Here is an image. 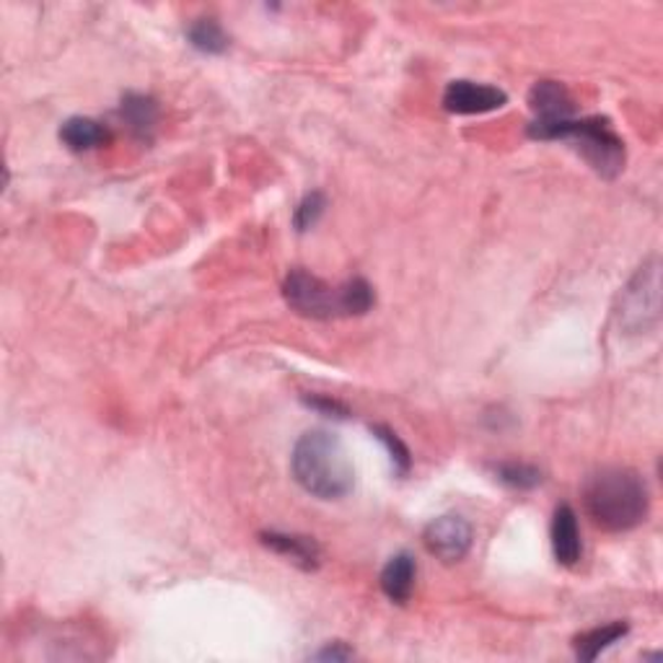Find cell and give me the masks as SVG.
Here are the masks:
<instances>
[{"mask_svg": "<svg viewBox=\"0 0 663 663\" xmlns=\"http://www.w3.org/2000/svg\"><path fill=\"white\" fill-rule=\"evenodd\" d=\"M259 542L268 547V550L280 554V558L299 565L301 571H316V568H319L322 550L312 537L285 535V531H262V535H259Z\"/></svg>", "mask_w": 663, "mask_h": 663, "instance_id": "9c48e42d", "label": "cell"}, {"mask_svg": "<svg viewBox=\"0 0 663 663\" xmlns=\"http://www.w3.org/2000/svg\"><path fill=\"white\" fill-rule=\"evenodd\" d=\"M627 632H630V625L627 622H609L602 627H594V630L581 632L578 638L573 640L575 655L581 661H596L604 651H609L611 645H617Z\"/></svg>", "mask_w": 663, "mask_h": 663, "instance_id": "5bb4252c", "label": "cell"}, {"mask_svg": "<svg viewBox=\"0 0 663 663\" xmlns=\"http://www.w3.org/2000/svg\"><path fill=\"white\" fill-rule=\"evenodd\" d=\"M120 120L141 141H150L158 125V104L146 93H127L120 104Z\"/></svg>", "mask_w": 663, "mask_h": 663, "instance_id": "7c38bea8", "label": "cell"}, {"mask_svg": "<svg viewBox=\"0 0 663 663\" xmlns=\"http://www.w3.org/2000/svg\"><path fill=\"white\" fill-rule=\"evenodd\" d=\"M60 141L74 154H86V150L102 148L110 143V127L91 117H70L63 122Z\"/></svg>", "mask_w": 663, "mask_h": 663, "instance_id": "4fadbf2b", "label": "cell"}, {"mask_svg": "<svg viewBox=\"0 0 663 663\" xmlns=\"http://www.w3.org/2000/svg\"><path fill=\"white\" fill-rule=\"evenodd\" d=\"M550 537H552L554 560H558L562 568L578 565L581 554H583L578 516H575V510L568 506V503H562V506H558V510H554Z\"/></svg>", "mask_w": 663, "mask_h": 663, "instance_id": "ba28073f", "label": "cell"}, {"mask_svg": "<svg viewBox=\"0 0 663 663\" xmlns=\"http://www.w3.org/2000/svg\"><path fill=\"white\" fill-rule=\"evenodd\" d=\"M304 405L316 409V413L322 415H329V417H340V420H345V417L350 415V409L342 405V402L332 400V396H324V394H314V396H304Z\"/></svg>", "mask_w": 663, "mask_h": 663, "instance_id": "d6986e66", "label": "cell"}, {"mask_svg": "<svg viewBox=\"0 0 663 663\" xmlns=\"http://www.w3.org/2000/svg\"><path fill=\"white\" fill-rule=\"evenodd\" d=\"M495 477L514 490H535L542 485V472L524 461H503L495 467Z\"/></svg>", "mask_w": 663, "mask_h": 663, "instance_id": "2e32d148", "label": "cell"}, {"mask_svg": "<svg viewBox=\"0 0 663 663\" xmlns=\"http://www.w3.org/2000/svg\"><path fill=\"white\" fill-rule=\"evenodd\" d=\"M283 295L295 314L319 322L363 316L377 304V293H373L369 280L352 278L342 285H329L306 270L288 272Z\"/></svg>", "mask_w": 663, "mask_h": 663, "instance_id": "3957f363", "label": "cell"}, {"mask_svg": "<svg viewBox=\"0 0 663 663\" xmlns=\"http://www.w3.org/2000/svg\"><path fill=\"white\" fill-rule=\"evenodd\" d=\"M352 655H356V651H352V648H348L345 643H329V645H324L322 651H316L312 659H316V661H350Z\"/></svg>", "mask_w": 663, "mask_h": 663, "instance_id": "ffe728a7", "label": "cell"}, {"mask_svg": "<svg viewBox=\"0 0 663 663\" xmlns=\"http://www.w3.org/2000/svg\"><path fill=\"white\" fill-rule=\"evenodd\" d=\"M291 470L295 482L319 501H340L356 482L348 451L329 430H308L295 441Z\"/></svg>", "mask_w": 663, "mask_h": 663, "instance_id": "7a4b0ae2", "label": "cell"}, {"mask_svg": "<svg viewBox=\"0 0 663 663\" xmlns=\"http://www.w3.org/2000/svg\"><path fill=\"white\" fill-rule=\"evenodd\" d=\"M327 211V198H324L322 192H308L304 200H301L299 207H295L293 213V223L299 231H308L314 228L319 218Z\"/></svg>", "mask_w": 663, "mask_h": 663, "instance_id": "ac0fdd59", "label": "cell"}, {"mask_svg": "<svg viewBox=\"0 0 663 663\" xmlns=\"http://www.w3.org/2000/svg\"><path fill=\"white\" fill-rule=\"evenodd\" d=\"M474 531L472 524L464 516L446 514L438 516L425 526L423 531V544L434 558L441 562H459L464 560L472 550Z\"/></svg>", "mask_w": 663, "mask_h": 663, "instance_id": "8992f818", "label": "cell"}, {"mask_svg": "<svg viewBox=\"0 0 663 663\" xmlns=\"http://www.w3.org/2000/svg\"><path fill=\"white\" fill-rule=\"evenodd\" d=\"M371 434L386 446L394 472L400 474V477H405V474L409 472V467H413V457H409V449L405 446V441H402V438L396 436L392 428H386V425H371Z\"/></svg>", "mask_w": 663, "mask_h": 663, "instance_id": "e0dca14e", "label": "cell"}, {"mask_svg": "<svg viewBox=\"0 0 663 663\" xmlns=\"http://www.w3.org/2000/svg\"><path fill=\"white\" fill-rule=\"evenodd\" d=\"M529 135L537 141H571L583 161L604 179H615L625 169V141L604 117L531 122Z\"/></svg>", "mask_w": 663, "mask_h": 663, "instance_id": "277c9868", "label": "cell"}, {"mask_svg": "<svg viewBox=\"0 0 663 663\" xmlns=\"http://www.w3.org/2000/svg\"><path fill=\"white\" fill-rule=\"evenodd\" d=\"M583 506L591 521L609 535L638 529L651 510L645 480L627 467H604L583 485Z\"/></svg>", "mask_w": 663, "mask_h": 663, "instance_id": "6da1fadb", "label": "cell"}, {"mask_svg": "<svg viewBox=\"0 0 663 663\" xmlns=\"http://www.w3.org/2000/svg\"><path fill=\"white\" fill-rule=\"evenodd\" d=\"M661 316V262L651 257L619 295L617 319L625 335H643Z\"/></svg>", "mask_w": 663, "mask_h": 663, "instance_id": "5b68a950", "label": "cell"}, {"mask_svg": "<svg viewBox=\"0 0 663 663\" xmlns=\"http://www.w3.org/2000/svg\"><path fill=\"white\" fill-rule=\"evenodd\" d=\"M415 578H417V562L409 552L394 554L386 562L384 571H381V591L389 602L394 604H407L409 596L415 591Z\"/></svg>", "mask_w": 663, "mask_h": 663, "instance_id": "8fae6325", "label": "cell"}, {"mask_svg": "<svg viewBox=\"0 0 663 663\" xmlns=\"http://www.w3.org/2000/svg\"><path fill=\"white\" fill-rule=\"evenodd\" d=\"M529 106L535 112V122H560L571 120L575 112L573 97L558 81H539L529 91Z\"/></svg>", "mask_w": 663, "mask_h": 663, "instance_id": "30bf717a", "label": "cell"}, {"mask_svg": "<svg viewBox=\"0 0 663 663\" xmlns=\"http://www.w3.org/2000/svg\"><path fill=\"white\" fill-rule=\"evenodd\" d=\"M508 102L506 91L487 83L451 81L443 91V110L451 114H485Z\"/></svg>", "mask_w": 663, "mask_h": 663, "instance_id": "52a82bcc", "label": "cell"}, {"mask_svg": "<svg viewBox=\"0 0 663 663\" xmlns=\"http://www.w3.org/2000/svg\"><path fill=\"white\" fill-rule=\"evenodd\" d=\"M187 40L194 49L205 55H221L228 49V37L215 19H198L187 29Z\"/></svg>", "mask_w": 663, "mask_h": 663, "instance_id": "9a60e30c", "label": "cell"}]
</instances>
